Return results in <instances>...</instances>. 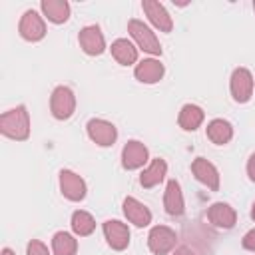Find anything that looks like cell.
Instances as JSON below:
<instances>
[{"mask_svg":"<svg viewBox=\"0 0 255 255\" xmlns=\"http://www.w3.org/2000/svg\"><path fill=\"white\" fill-rule=\"evenodd\" d=\"M0 131L2 135L16 139V141H24L30 135V116L26 106H16L8 112H4L0 116Z\"/></svg>","mask_w":255,"mask_h":255,"instance_id":"6da1fadb","label":"cell"},{"mask_svg":"<svg viewBox=\"0 0 255 255\" xmlns=\"http://www.w3.org/2000/svg\"><path fill=\"white\" fill-rule=\"evenodd\" d=\"M128 32L131 34V38L135 40L137 48H141L143 52L147 54H153V56H161V46H159V40L155 38V34L149 30V26H145L141 20H135L131 18L128 22Z\"/></svg>","mask_w":255,"mask_h":255,"instance_id":"7a4b0ae2","label":"cell"},{"mask_svg":"<svg viewBox=\"0 0 255 255\" xmlns=\"http://www.w3.org/2000/svg\"><path fill=\"white\" fill-rule=\"evenodd\" d=\"M50 112L56 120H68L76 112V96L68 86H58L50 96Z\"/></svg>","mask_w":255,"mask_h":255,"instance_id":"3957f363","label":"cell"},{"mask_svg":"<svg viewBox=\"0 0 255 255\" xmlns=\"http://www.w3.org/2000/svg\"><path fill=\"white\" fill-rule=\"evenodd\" d=\"M175 243L177 235L167 225H155L147 235V247L153 255H167L171 249H175Z\"/></svg>","mask_w":255,"mask_h":255,"instance_id":"277c9868","label":"cell"},{"mask_svg":"<svg viewBox=\"0 0 255 255\" xmlns=\"http://www.w3.org/2000/svg\"><path fill=\"white\" fill-rule=\"evenodd\" d=\"M18 32L28 42H40L46 36V24H44L42 16L36 10H26L20 18Z\"/></svg>","mask_w":255,"mask_h":255,"instance_id":"5b68a950","label":"cell"},{"mask_svg":"<svg viewBox=\"0 0 255 255\" xmlns=\"http://www.w3.org/2000/svg\"><path fill=\"white\" fill-rule=\"evenodd\" d=\"M231 96L237 104H245L253 96V76L247 68H235L231 74Z\"/></svg>","mask_w":255,"mask_h":255,"instance_id":"8992f818","label":"cell"},{"mask_svg":"<svg viewBox=\"0 0 255 255\" xmlns=\"http://www.w3.org/2000/svg\"><path fill=\"white\" fill-rule=\"evenodd\" d=\"M60 189H62V195L70 201H82L86 197V191H88L86 181L70 169L60 171Z\"/></svg>","mask_w":255,"mask_h":255,"instance_id":"52a82bcc","label":"cell"},{"mask_svg":"<svg viewBox=\"0 0 255 255\" xmlns=\"http://www.w3.org/2000/svg\"><path fill=\"white\" fill-rule=\"evenodd\" d=\"M147 159H149L147 147L137 139H129L122 149V165L128 171L139 169L143 163H147Z\"/></svg>","mask_w":255,"mask_h":255,"instance_id":"ba28073f","label":"cell"},{"mask_svg":"<svg viewBox=\"0 0 255 255\" xmlns=\"http://www.w3.org/2000/svg\"><path fill=\"white\" fill-rule=\"evenodd\" d=\"M88 135L94 143L102 145V147H108V145H114L116 137H118V129L114 124L106 122V120H90L88 122Z\"/></svg>","mask_w":255,"mask_h":255,"instance_id":"9c48e42d","label":"cell"},{"mask_svg":"<svg viewBox=\"0 0 255 255\" xmlns=\"http://www.w3.org/2000/svg\"><path fill=\"white\" fill-rule=\"evenodd\" d=\"M104 235H106L108 245L116 251H124L129 245V229L126 223H122L118 219L104 221Z\"/></svg>","mask_w":255,"mask_h":255,"instance_id":"30bf717a","label":"cell"},{"mask_svg":"<svg viewBox=\"0 0 255 255\" xmlns=\"http://www.w3.org/2000/svg\"><path fill=\"white\" fill-rule=\"evenodd\" d=\"M78 42H80V48L88 56H100L106 50V40H104V34L98 26L82 28L80 34H78Z\"/></svg>","mask_w":255,"mask_h":255,"instance_id":"8fae6325","label":"cell"},{"mask_svg":"<svg viewBox=\"0 0 255 255\" xmlns=\"http://www.w3.org/2000/svg\"><path fill=\"white\" fill-rule=\"evenodd\" d=\"M141 8H143L145 16L149 18V22L159 32H171L173 22H171V16H169V12L165 10V6L161 2H157V0H143Z\"/></svg>","mask_w":255,"mask_h":255,"instance_id":"7c38bea8","label":"cell"},{"mask_svg":"<svg viewBox=\"0 0 255 255\" xmlns=\"http://www.w3.org/2000/svg\"><path fill=\"white\" fill-rule=\"evenodd\" d=\"M191 173L195 175L197 181H201L203 185H207L211 191H217V189H219V171H217V167H215L211 161H207L205 157L193 159V163H191Z\"/></svg>","mask_w":255,"mask_h":255,"instance_id":"4fadbf2b","label":"cell"},{"mask_svg":"<svg viewBox=\"0 0 255 255\" xmlns=\"http://www.w3.org/2000/svg\"><path fill=\"white\" fill-rule=\"evenodd\" d=\"M207 219L211 225H215L219 229H231L237 223V213L229 203L217 201L207 209Z\"/></svg>","mask_w":255,"mask_h":255,"instance_id":"5bb4252c","label":"cell"},{"mask_svg":"<svg viewBox=\"0 0 255 255\" xmlns=\"http://www.w3.org/2000/svg\"><path fill=\"white\" fill-rule=\"evenodd\" d=\"M163 207L167 211V215L171 217H181L185 211V201H183V193L181 187L177 183V179H169L165 193H163Z\"/></svg>","mask_w":255,"mask_h":255,"instance_id":"9a60e30c","label":"cell"},{"mask_svg":"<svg viewBox=\"0 0 255 255\" xmlns=\"http://www.w3.org/2000/svg\"><path fill=\"white\" fill-rule=\"evenodd\" d=\"M124 215L135 227H145V225L151 223V211L141 201H137L135 197H126L124 199Z\"/></svg>","mask_w":255,"mask_h":255,"instance_id":"2e32d148","label":"cell"},{"mask_svg":"<svg viewBox=\"0 0 255 255\" xmlns=\"http://www.w3.org/2000/svg\"><path fill=\"white\" fill-rule=\"evenodd\" d=\"M163 64L159 60H153V58H147V60H141L135 70H133V76L135 80H139L141 84H155L163 78Z\"/></svg>","mask_w":255,"mask_h":255,"instance_id":"e0dca14e","label":"cell"},{"mask_svg":"<svg viewBox=\"0 0 255 255\" xmlns=\"http://www.w3.org/2000/svg\"><path fill=\"white\" fill-rule=\"evenodd\" d=\"M165 173H167V163H165V159L155 157V159H151V163L141 171L139 183H141V187H145V189L155 187V185H159V183L163 181Z\"/></svg>","mask_w":255,"mask_h":255,"instance_id":"ac0fdd59","label":"cell"},{"mask_svg":"<svg viewBox=\"0 0 255 255\" xmlns=\"http://www.w3.org/2000/svg\"><path fill=\"white\" fill-rule=\"evenodd\" d=\"M110 50H112V56L116 58V62L122 66H131L137 62V48L128 38H118L116 42H112Z\"/></svg>","mask_w":255,"mask_h":255,"instance_id":"d6986e66","label":"cell"},{"mask_svg":"<svg viewBox=\"0 0 255 255\" xmlns=\"http://www.w3.org/2000/svg\"><path fill=\"white\" fill-rule=\"evenodd\" d=\"M40 8L44 16L54 24H64L70 18V4L66 0H42Z\"/></svg>","mask_w":255,"mask_h":255,"instance_id":"ffe728a7","label":"cell"},{"mask_svg":"<svg viewBox=\"0 0 255 255\" xmlns=\"http://www.w3.org/2000/svg\"><path fill=\"white\" fill-rule=\"evenodd\" d=\"M203 118H205V114H203V110H201L199 106H195V104H185V106L181 108V112H179L177 122H179V128H181V129H185V131H195V129L201 126Z\"/></svg>","mask_w":255,"mask_h":255,"instance_id":"44dd1931","label":"cell"},{"mask_svg":"<svg viewBox=\"0 0 255 255\" xmlns=\"http://www.w3.org/2000/svg\"><path fill=\"white\" fill-rule=\"evenodd\" d=\"M207 137L215 143V145H225L231 141L233 137V128L227 120H211L207 124Z\"/></svg>","mask_w":255,"mask_h":255,"instance_id":"7402d4cb","label":"cell"},{"mask_svg":"<svg viewBox=\"0 0 255 255\" xmlns=\"http://www.w3.org/2000/svg\"><path fill=\"white\" fill-rule=\"evenodd\" d=\"M72 231L76 233V235H80V237H88V235H92L94 233V229H96V221H94V217L88 213V211H82V209H78V211H74L72 213Z\"/></svg>","mask_w":255,"mask_h":255,"instance_id":"603a6c76","label":"cell"},{"mask_svg":"<svg viewBox=\"0 0 255 255\" xmlns=\"http://www.w3.org/2000/svg\"><path fill=\"white\" fill-rule=\"evenodd\" d=\"M52 251H54V255H76L78 241L68 231H58L52 237Z\"/></svg>","mask_w":255,"mask_h":255,"instance_id":"cb8c5ba5","label":"cell"},{"mask_svg":"<svg viewBox=\"0 0 255 255\" xmlns=\"http://www.w3.org/2000/svg\"><path fill=\"white\" fill-rule=\"evenodd\" d=\"M26 255H50V253H48V247L42 241L32 239L28 243V247H26Z\"/></svg>","mask_w":255,"mask_h":255,"instance_id":"d4e9b609","label":"cell"},{"mask_svg":"<svg viewBox=\"0 0 255 255\" xmlns=\"http://www.w3.org/2000/svg\"><path fill=\"white\" fill-rule=\"evenodd\" d=\"M241 245H243V249H247V251H253V253H255V229H251V231H247V233L243 235Z\"/></svg>","mask_w":255,"mask_h":255,"instance_id":"484cf974","label":"cell"},{"mask_svg":"<svg viewBox=\"0 0 255 255\" xmlns=\"http://www.w3.org/2000/svg\"><path fill=\"white\" fill-rule=\"evenodd\" d=\"M247 175L251 181H255V153H251V157L247 161Z\"/></svg>","mask_w":255,"mask_h":255,"instance_id":"4316f807","label":"cell"},{"mask_svg":"<svg viewBox=\"0 0 255 255\" xmlns=\"http://www.w3.org/2000/svg\"><path fill=\"white\" fill-rule=\"evenodd\" d=\"M171 255H197V253H195L191 247H187V245H181V247H177V249H175Z\"/></svg>","mask_w":255,"mask_h":255,"instance_id":"83f0119b","label":"cell"},{"mask_svg":"<svg viewBox=\"0 0 255 255\" xmlns=\"http://www.w3.org/2000/svg\"><path fill=\"white\" fill-rule=\"evenodd\" d=\"M2 255H14V251L8 249V247H4V249H2Z\"/></svg>","mask_w":255,"mask_h":255,"instance_id":"f1b7e54d","label":"cell"},{"mask_svg":"<svg viewBox=\"0 0 255 255\" xmlns=\"http://www.w3.org/2000/svg\"><path fill=\"white\" fill-rule=\"evenodd\" d=\"M251 219H253V221H255V203H253V205H251Z\"/></svg>","mask_w":255,"mask_h":255,"instance_id":"f546056e","label":"cell"},{"mask_svg":"<svg viewBox=\"0 0 255 255\" xmlns=\"http://www.w3.org/2000/svg\"><path fill=\"white\" fill-rule=\"evenodd\" d=\"M253 10H255V0H253Z\"/></svg>","mask_w":255,"mask_h":255,"instance_id":"4dcf8cb0","label":"cell"}]
</instances>
